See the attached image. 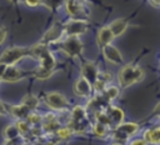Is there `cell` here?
I'll return each instance as SVG.
<instances>
[{"instance_id":"cell-1","label":"cell","mask_w":160,"mask_h":145,"mask_svg":"<svg viewBox=\"0 0 160 145\" xmlns=\"http://www.w3.org/2000/svg\"><path fill=\"white\" fill-rule=\"evenodd\" d=\"M29 49H30V58L39 60V68L32 72V75L39 80L49 79L54 74L56 66V59L54 54L51 52L48 45L41 42L34 44Z\"/></svg>"},{"instance_id":"cell-2","label":"cell","mask_w":160,"mask_h":145,"mask_svg":"<svg viewBox=\"0 0 160 145\" xmlns=\"http://www.w3.org/2000/svg\"><path fill=\"white\" fill-rule=\"evenodd\" d=\"M70 119L66 126H69L74 134H81L85 132L88 129H90L91 122L88 116V110L82 105H76L70 111Z\"/></svg>"},{"instance_id":"cell-3","label":"cell","mask_w":160,"mask_h":145,"mask_svg":"<svg viewBox=\"0 0 160 145\" xmlns=\"http://www.w3.org/2000/svg\"><path fill=\"white\" fill-rule=\"evenodd\" d=\"M144 76H145V72L139 65L126 64L120 69V71L118 74V82H119V86L126 89V88H130L134 84L141 81L144 79Z\"/></svg>"},{"instance_id":"cell-4","label":"cell","mask_w":160,"mask_h":145,"mask_svg":"<svg viewBox=\"0 0 160 145\" xmlns=\"http://www.w3.org/2000/svg\"><path fill=\"white\" fill-rule=\"evenodd\" d=\"M24 58H30V49L22 46H11L5 49L0 55V62L6 66L16 65Z\"/></svg>"},{"instance_id":"cell-5","label":"cell","mask_w":160,"mask_h":145,"mask_svg":"<svg viewBox=\"0 0 160 145\" xmlns=\"http://www.w3.org/2000/svg\"><path fill=\"white\" fill-rule=\"evenodd\" d=\"M139 129L140 126L136 122H122L121 125L110 131V136L112 141L125 144L139 131Z\"/></svg>"},{"instance_id":"cell-6","label":"cell","mask_w":160,"mask_h":145,"mask_svg":"<svg viewBox=\"0 0 160 145\" xmlns=\"http://www.w3.org/2000/svg\"><path fill=\"white\" fill-rule=\"evenodd\" d=\"M64 8L66 14L71 20H79V21H89V9L82 1H74L68 0L64 2Z\"/></svg>"},{"instance_id":"cell-7","label":"cell","mask_w":160,"mask_h":145,"mask_svg":"<svg viewBox=\"0 0 160 145\" xmlns=\"http://www.w3.org/2000/svg\"><path fill=\"white\" fill-rule=\"evenodd\" d=\"M56 46L68 56L70 58H79L82 52L84 45L80 38L78 36H71V38H64L61 41L56 44Z\"/></svg>"},{"instance_id":"cell-8","label":"cell","mask_w":160,"mask_h":145,"mask_svg":"<svg viewBox=\"0 0 160 145\" xmlns=\"http://www.w3.org/2000/svg\"><path fill=\"white\" fill-rule=\"evenodd\" d=\"M44 99H45L46 105L54 112H62V111H65L68 109V105H69L68 99L62 94H60L58 91H49V92H46Z\"/></svg>"},{"instance_id":"cell-9","label":"cell","mask_w":160,"mask_h":145,"mask_svg":"<svg viewBox=\"0 0 160 145\" xmlns=\"http://www.w3.org/2000/svg\"><path fill=\"white\" fill-rule=\"evenodd\" d=\"M88 31V22L86 21H79V20H71L69 19L62 24V34L64 38H71V36H80Z\"/></svg>"},{"instance_id":"cell-10","label":"cell","mask_w":160,"mask_h":145,"mask_svg":"<svg viewBox=\"0 0 160 145\" xmlns=\"http://www.w3.org/2000/svg\"><path fill=\"white\" fill-rule=\"evenodd\" d=\"M64 39V34H62V24L61 22H55L41 38V40L39 42L45 44V45H50V44H58L59 41H61Z\"/></svg>"},{"instance_id":"cell-11","label":"cell","mask_w":160,"mask_h":145,"mask_svg":"<svg viewBox=\"0 0 160 145\" xmlns=\"http://www.w3.org/2000/svg\"><path fill=\"white\" fill-rule=\"evenodd\" d=\"M105 112H106L108 119H109V128H110V130L118 128L119 125H121L124 122L125 112L119 106H115V105L111 104V105H109L105 109Z\"/></svg>"},{"instance_id":"cell-12","label":"cell","mask_w":160,"mask_h":145,"mask_svg":"<svg viewBox=\"0 0 160 145\" xmlns=\"http://www.w3.org/2000/svg\"><path fill=\"white\" fill-rule=\"evenodd\" d=\"M99 69L96 66L95 62L92 61H84L81 64V68H80V78L85 79L89 84L94 85L95 81L98 80V76H99Z\"/></svg>"},{"instance_id":"cell-13","label":"cell","mask_w":160,"mask_h":145,"mask_svg":"<svg viewBox=\"0 0 160 145\" xmlns=\"http://www.w3.org/2000/svg\"><path fill=\"white\" fill-rule=\"evenodd\" d=\"M101 52L105 60H108L109 62L114 64V65H124V59L122 55L120 52V50L114 46L112 44H109L104 48H101Z\"/></svg>"},{"instance_id":"cell-14","label":"cell","mask_w":160,"mask_h":145,"mask_svg":"<svg viewBox=\"0 0 160 145\" xmlns=\"http://www.w3.org/2000/svg\"><path fill=\"white\" fill-rule=\"evenodd\" d=\"M30 72H26L24 70H21L20 68L12 65V66H8L5 72H4V76H2V81H6V82H18L20 80H22L24 78H26Z\"/></svg>"},{"instance_id":"cell-15","label":"cell","mask_w":160,"mask_h":145,"mask_svg":"<svg viewBox=\"0 0 160 145\" xmlns=\"http://www.w3.org/2000/svg\"><path fill=\"white\" fill-rule=\"evenodd\" d=\"M72 92L79 98H90L92 94V85L89 84L85 79L79 78L72 86Z\"/></svg>"},{"instance_id":"cell-16","label":"cell","mask_w":160,"mask_h":145,"mask_svg":"<svg viewBox=\"0 0 160 145\" xmlns=\"http://www.w3.org/2000/svg\"><path fill=\"white\" fill-rule=\"evenodd\" d=\"M6 111L8 114L15 119V121L18 120H25L28 118V115L30 114V110L22 105V104H18V105H6Z\"/></svg>"},{"instance_id":"cell-17","label":"cell","mask_w":160,"mask_h":145,"mask_svg":"<svg viewBox=\"0 0 160 145\" xmlns=\"http://www.w3.org/2000/svg\"><path fill=\"white\" fill-rule=\"evenodd\" d=\"M142 139L149 145H160V126L146 129L142 132Z\"/></svg>"},{"instance_id":"cell-18","label":"cell","mask_w":160,"mask_h":145,"mask_svg":"<svg viewBox=\"0 0 160 145\" xmlns=\"http://www.w3.org/2000/svg\"><path fill=\"white\" fill-rule=\"evenodd\" d=\"M108 28L110 29V31H111V34L115 39V38L121 36L125 32V30L128 29V22L124 19H115L108 25Z\"/></svg>"},{"instance_id":"cell-19","label":"cell","mask_w":160,"mask_h":145,"mask_svg":"<svg viewBox=\"0 0 160 145\" xmlns=\"http://www.w3.org/2000/svg\"><path fill=\"white\" fill-rule=\"evenodd\" d=\"M112 40H114V36H112V34L108 26H102L98 31V44L100 48H104V46L111 44Z\"/></svg>"},{"instance_id":"cell-20","label":"cell","mask_w":160,"mask_h":145,"mask_svg":"<svg viewBox=\"0 0 160 145\" xmlns=\"http://www.w3.org/2000/svg\"><path fill=\"white\" fill-rule=\"evenodd\" d=\"M92 134L96 136V138H106L108 135H110V128L106 126V125H102L100 122H92L91 126H90Z\"/></svg>"},{"instance_id":"cell-21","label":"cell","mask_w":160,"mask_h":145,"mask_svg":"<svg viewBox=\"0 0 160 145\" xmlns=\"http://www.w3.org/2000/svg\"><path fill=\"white\" fill-rule=\"evenodd\" d=\"M21 104H22V105H25L30 111H35V110L39 108L40 101H39V98H38L36 95L28 94V95H25V96L22 98Z\"/></svg>"},{"instance_id":"cell-22","label":"cell","mask_w":160,"mask_h":145,"mask_svg":"<svg viewBox=\"0 0 160 145\" xmlns=\"http://www.w3.org/2000/svg\"><path fill=\"white\" fill-rule=\"evenodd\" d=\"M2 136H4L5 140H12V139H16V138H19L21 135H20V132H19V130H18L15 122H14V124H9L8 126L4 128Z\"/></svg>"},{"instance_id":"cell-23","label":"cell","mask_w":160,"mask_h":145,"mask_svg":"<svg viewBox=\"0 0 160 145\" xmlns=\"http://www.w3.org/2000/svg\"><path fill=\"white\" fill-rule=\"evenodd\" d=\"M102 95L111 102L112 100H115V99L119 98V95H120V89H119V86H116V85H108V86L105 88Z\"/></svg>"},{"instance_id":"cell-24","label":"cell","mask_w":160,"mask_h":145,"mask_svg":"<svg viewBox=\"0 0 160 145\" xmlns=\"http://www.w3.org/2000/svg\"><path fill=\"white\" fill-rule=\"evenodd\" d=\"M25 120L30 126H40L42 124V115H40L38 111H30Z\"/></svg>"},{"instance_id":"cell-25","label":"cell","mask_w":160,"mask_h":145,"mask_svg":"<svg viewBox=\"0 0 160 145\" xmlns=\"http://www.w3.org/2000/svg\"><path fill=\"white\" fill-rule=\"evenodd\" d=\"M58 139H60V140H68V139H70L72 135H74V132H72V130L69 128V126H66V125H64V126H60L58 130H56V132L54 134Z\"/></svg>"},{"instance_id":"cell-26","label":"cell","mask_w":160,"mask_h":145,"mask_svg":"<svg viewBox=\"0 0 160 145\" xmlns=\"http://www.w3.org/2000/svg\"><path fill=\"white\" fill-rule=\"evenodd\" d=\"M15 125H16V128H18L20 135H21L24 139L29 136L30 130H31V126L28 124L26 120H18V121H15Z\"/></svg>"},{"instance_id":"cell-27","label":"cell","mask_w":160,"mask_h":145,"mask_svg":"<svg viewBox=\"0 0 160 145\" xmlns=\"http://www.w3.org/2000/svg\"><path fill=\"white\" fill-rule=\"evenodd\" d=\"M94 116H95V121L96 122H100L102 125H106L109 126V119H108V115L104 111H98V112H94Z\"/></svg>"},{"instance_id":"cell-28","label":"cell","mask_w":160,"mask_h":145,"mask_svg":"<svg viewBox=\"0 0 160 145\" xmlns=\"http://www.w3.org/2000/svg\"><path fill=\"white\" fill-rule=\"evenodd\" d=\"M98 80H100L101 82H104L105 85H110V81L112 80V76L110 72L108 71H100L99 72V76H98Z\"/></svg>"},{"instance_id":"cell-29","label":"cell","mask_w":160,"mask_h":145,"mask_svg":"<svg viewBox=\"0 0 160 145\" xmlns=\"http://www.w3.org/2000/svg\"><path fill=\"white\" fill-rule=\"evenodd\" d=\"M126 145H149L142 138H135V139H130Z\"/></svg>"},{"instance_id":"cell-30","label":"cell","mask_w":160,"mask_h":145,"mask_svg":"<svg viewBox=\"0 0 160 145\" xmlns=\"http://www.w3.org/2000/svg\"><path fill=\"white\" fill-rule=\"evenodd\" d=\"M42 2H44V1H31V0H26V1H24V4L28 5V6H30V8H38V6L42 5Z\"/></svg>"},{"instance_id":"cell-31","label":"cell","mask_w":160,"mask_h":145,"mask_svg":"<svg viewBox=\"0 0 160 145\" xmlns=\"http://www.w3.org/2000/svg\"><path fill=\"white\" fill-rule=\"evenodd\" d=\"M6 35H8V34H6V30H5L4 28H1V26H0V45H1V44L5 41Z\"/></svg>"},{"instance_id":"cell-32","label":"cell","mask_w":160,"mask_h":145,"mask_svg":"<svg viewBox=\"0 0 160 145\" xmlns=\"http://www.w3.org/2000/svg\"><path fill=\"white\" fill-rule=\"evenodd\" d=\"M152 114L155 115V118H160V101L155 105V108H154V111H152Z\"/></svg>"},{"instance_id":"cell-33","label":"cell","mask_w":160,"mask_h":145,"mask_svg":"<svg viewBox=\"0 0 160 145\" xmlns=\"http://www.w3.org/2000/svg\"><path fill=\"white\" fill-rule=\"evenodd\" d=\"M6 114H8V111H6V105L0 100V116L6 115Z\"/></svg>"},{"instance_id":"cell-34","label":"cell","mask_w":160,"mask_h":145,"mask_svg":"<svg viewBox=\"0 0 160 145\" xmlns=\"http://www.w3.org/2000/svg\"><path fill=\"white\" fill-rule=\"evenodd\" d=\"M6 68H8V66H6L5 64H1V62H0V80L2 79V76H4V72H5Z\"/></svg>"},{"instance_id":"cell-35","label":"cell","mask_w":160,"mask_h":145,"mask_svg":"<svg viewBox=\"0 0 160 145\" xmlns=\"http://www.w3.org/2000/svg\"><path fill=\"white\" fill-rule=\"evenodd\" d=\"M148 2H149L150 5H152L154 8H158V9L160 8V1H152V0H149Z\"/></svg>"},{"instance_id":"cell-36","label":"cell","mask_w":160,"mask_h":145,"mask_svg":"<svg viewBox=\"0 0 160 145\" xmlns=\"http://www.w3.org/2000/svg\"><path fill=\"white\" fill-rule=\"evenodd\" d=\"M110 145H125V144H122V142H116V141H112Z\"/></svg>"},{"instance_id":"cell-37","label":"cell","mask_w":160,"mask_h":145,"mask_svg":"<svg viewBox=\"0 0 160 145\" xmlns=\"http://www.w3.org/2000/svg\"><path fill=\"white\" fill-rule=\"evenodd\" d=\"M158 124H159L158 126H160V118H158Z\"/></svg>"}]
</instances>
